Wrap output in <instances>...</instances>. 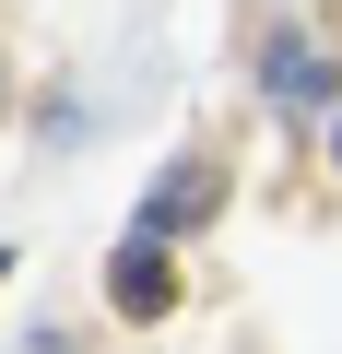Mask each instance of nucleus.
Masks as SVG:
<instances>
[{"label":"nucleus","instance_id":"f03ea898","mask_svg":"<svg viewBox=\"0 0 342 354\" xmlns=\"http://www.w3.org/2000/svg\"><path fill=\"white\" fill-rule=\"evenodd\" d=\"M213 201H225V177H213V165H178V177L142 201V236H165V225H213Z\"/></svg>","mask_w":342,"mask_h":354},{"label":"nucleus","instance_id":"f257e3e1","mask_svg":"<svg viewBox=\"0 0 342 354\" xmlns=\"http://www.w3.org/2000/svg\"><path fill=\"white\" fill-rule=\"evenodd\" d=\"M106 295H118V319H165V307H178V272H165V248H153V236H130V248L106 260Z\"/></svg>","mask_w":342,"mask_h":354}]
</instances>
